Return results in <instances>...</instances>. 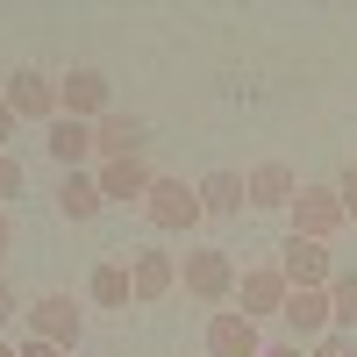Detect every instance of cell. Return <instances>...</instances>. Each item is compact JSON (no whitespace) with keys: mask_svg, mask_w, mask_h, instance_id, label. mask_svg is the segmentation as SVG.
I'll return each instance as SVG.
<instances>
[{"mask_svg":"<svg viewBox=\"0 0 357 357\" xmlns=\"http://www.w3.org/2000/svg\"><path fill=\"white\" fill-rule=\"evenodd\" d=\"M236 279H243V272H236L229 250H186V257H178V286H186L200 307H229L236 301Z\"/></svg>","mask_w":357,"mask_h":357,"instance_id":"1","label":"cell"},{"mask_svg":"<svg viewBox=\"0 0 357 357\" xmlns=\"http://www.w3.org/2000/svg\"><path fill=\"white\" fill-rule=\"evenodd\" d=\"M0 100L15 107V122H57L65 114V100H57V79L50 72H36V65H22V72H8V86H0Z\"/></svg>","mask_w":357,"mask_h":357,"instance_id":"2","label":"cell"},{"mask_svg":"<svg viewBox=\"0 0 357 357\" xmlns=\"http://www.w3.org/2000/svg\"><path fill=\"white\" fill-rule=\"evenodd\" d=\"M143 222L165 229V236H186V229L207 222V215H200V193L186 186V178H165V172H158V186L143 193Z\"/></svg>","mask_w":357,"mask_h":357,"instance_id":"3","label":"cell"},{"mask_svg":"<svg viewBox=\"0 0 357 357\" xmlns=\"http://www.w3.org/2000/svg\"><path fill=\"white\" fill-rule=\"evenodd\" d=\"M286 222H293V236H307V243H336V229H343L350 215H343L336 186H301L293 207H286Z\"/></svg>","mask_w":357,"mask_h":357,"instance_id":"4","label":"cell"},{"mask_svg":"<svg viewBox=\"0 0 357 357\" xmlns=\"http://www.w3.org/2000/svg\"><path fill=\"white\" fill-rule=\"evenodd\" d=\"M29 336H43V343H57V350H79L86 314L72 307V293H43V301H29Z\"/></svg>","mask_w":357,"mask_h":357,"instance_id":"5","label":"cell"},{"mask_svg":"<svg viewBox=\"0 0 357 357\" xmlns=\"http://www.w3.org/2000/svg\"><path fill=\"white\" fill-rule=\"evenodd\" d=\"M57 100H65L72 122H100V114L114 107V86H107V72H93V65H72L65 79H57Z\"/></svg>","mask_w":357,"mask_h":357,"instance_id":"6","label":"cell"},{"mask_svg":"<svg viewBox=\"0 0 357 357\" xmlns=\"http://www.w3.org/2000/svg\"><path fill=\"white\" fill-rule=\"evenodd\" d=\"M129 286H136V307L172 301V293H178V257H172V250H158V243H143V250L129 257Z\"/></svg>","mask_w":357,"mask_h":357,"instance_id":"7","label":"cell"},{"mask_svg":"<svg viewBox=\"0 0 357 357\" xmlns=\"http://www.w3.org/2000/svg\"><path fill=\"white\" fill-rule=\"evenodd\" d=\"M279 272H286L293 293H307V286H329V279H336V257H329V243L286 236V243H279Z\"/></svg>","mask_w":357,"mask_h":357,"instance_id":"8","label":"cell"},{"mask_svg":"<svg viewBox=\"0 0 357 357\" xmlns=\"http://www.w3.org/2000/svg\"><path fill=\"white\" fill-rule=\"evenodd\" d=\"M143 143H151V122H143V114L107 107L100 122H93V151H100V165H114V158H143Z\"/></svg>","mask_w":357,"mask_h":357,"instance_id":"9","label":"cell"},{"mask_svg":"<svg viewBox=\"0 0 357 357\" xmlns=\"http://www.w3.org/2000/svg\"><path fill=\"white\" fill-rule=\"evenodd\" d=\"M264 336H257V321L243 307H215L207 314V357H257Z\"/></svg>","mask_w":357,"mask_h":357,"instance_id":"10","label":"cell"},{"mask_svg":"<svg viewBox=\"0 0 357 357\" xmlns=\"http://www.w3.org/2000/svg\"><path fill=\"white\" fill-rule=\"evenodd\" d=\"M43 151L65 165V172H93L100 151H93V122H72V114H57V122L43 129Z\"/></svg>","mask_w":357,"mask_h":357,"instance_id":"11","label":"cell"},{"mask_svg":"<svg viewBox=\"0 0 357 357\" xmlns=\"http://www.w3.org/2000/svg\"><path fill=\"white\" fill-rule=\"evenodd\" d=\"M279 321H286V336L293 343H314V336H329V286H307V293H286V307H279Z\"/></svg>","mask_w":357,"mask_h":357,"instance_id":"12","label":"cell"},{"mask_svg":"<svg viewBox=\"0 0 357 357\" xmlns=\"http://www.w3.org/2000/svg\"><path fill=\"white\" fill-rule=\"evenodd\" d=\"M286 272H279V264H257V272H243V279H236V307H243L250 321H264V314H279L286 307Z\"/></svg>","mask_w":357,"mask_h":357,"instance_id":"13","label":"cell"},{"mask_svg":"<svg viewBox=\"0 0 357 357\" xmlns=\"http://www.w3.org/2000/svg\"><path fill=\"white\" fill-rule=\"evenodd\" d=\"M243 193H250V207H293V193H301V178H293V165L286 158H264V165H250L243 172Z\"/></svg>","mask_w":357,"mask_h":357,"instance_id":"14","label":"cell"},{"mask_svg":"<svg viewBox=\"0 0 357 357\" xmlns=\"http://www.w3.org/2000/svg\"><path fill=\"white\" fill-rule=\"evenodd\" d=\"M93 178H100V200H136L143 207V193L158 186V172H151V158H114V165H93Z\"/></svg>","mask_w":357,"mask_h":357,"instance_id":"15","label":"cell"},{"mask_svg":"<svg viewBox=\"0 0 357 357\" xmlns=\"http://www.w3.org/2000/svg\"><path fill=\"white\" fill-rule=\"evenodd\" d=\"M193 193H200V215H215V222H229V215H243V207H250L243 172H207Z\"/></svg>","mask_w":357,"mask_h":357,"instance_id":"16","label":"cell"},{"mask_svg":"<svg viewBox=\"0 0 357 357\" xmlns=\"http://www.w3.org/2000/svg\"><path fill=\"white\" fill-rule=\"evenodd\" d=\"M100 178L93 172H65V178H57V215H65V222H93L100 215Z\"/></svg>","mask_w":357,"mask_h":357,"instance_id":"17","label":"cell"},{"mask_svg":"<svg viewBox=\"0 0 357 357\" xmlns=\"http://www.w3.org/2000/svg\"><path fill=\"white\" fill-rule=\"evenodd\" d=\"M86 293H93V307H136L129 264H93V279H86Z\"/></svg>","mask_w":357,"mask_h":357,"instance_id":"18","label":"cell"},{"mask_svg":"<svg viewBox=\"0 0 357 357\" xmlns=\"http://www.w3.org/2000/svg\"><path fill=\"white\" fill-rule=\"evenodd\" d=\"M329 329L357 336V272H336L329 279Z\"/></svg>","mask_w":357,"mask_h":357,"instance_id":"19","label":"cell"},{"mask_svg":"<svg viewBox=\"0 0 357 357\" xmlns=\"http://www.w3.org/2000/svg\"><path fill=\"white\" fill-rule=\"evenodd\" d=\"M307 357H357V336L329 329V336H314V343H307Z\"/></svg>","mask_w":357,"mask_h":357,"instance_id":"20","label":"cell"},{"mask_svg":"<svg viewBox=\"0 0 357 357\" xmlns=\"http://www.w3.org/2000/svg\"><path fill=\"white\" fill-rule=\"evenodd\" d=\"M336 200H343V215L357 222V158H350V165L336 172Z\"/></svg>","mask_w":357,"mask_h":357,"instance_id":"21","label":"cell"},{"mask_svg":"<svg viewBox=\"0 0 357 357\" xmlns=\"http://www.w3.org/2000/svg\"><path fill=\"white\" fill-rule=\"evenodd\" d=\"M15 193H22V158L8 151V158H0V207H8Z\"/></svg>","mask_w":357,"mask_h":357,"instance_id":"22","label":"cell"},{"mask_svg":"<svg viewBox=\"0 0 357 357\" xmlns=\"http://www.w3.org/2000/svg\"><path fill=\"white\" fill-rule=\"evenodd\" d=\"M15 357H72V350H57V343H43V336H22Z\"/></svg>","mask_w":357,"mask_h":357,"instance_id":"23","label":"cell"},{"mask_svg":"<svg viewBox=\"0 0 357 357\" xmlns=\"http://www.w3.org/2000/svg\"><path fill=\"white\" fill-rule=\"evenodd\" d=\"M8 257H15V222H8V207H0V272H8Z\"/></svg>","mask_w":357,"mask_h":357,"instance_id":"24","label":"cell"},{"mask_svg":"<svg viewBox=\"0 0 357 357\" xmlns=\"http://www.w3.org/2000/svg\"><path fill=\"white\" fill-rule=\"evenodd\" d=\"M8 151H15V107L0 100V158H8Z\"/></svg>","mask_w":357,"mask_h":357,"instance_id":"25","label":"cell"},{"mask_svg":"<svg viewBox=\"0 0 357 357\" xmlns=\"http://www.w3.org/2000/svg\"><path fill=\"white\" fill-rule=\"evenodd\" d=\"M15 321V286H8V272H0V329Z\"/></svg>","mask_w":357,"mask_h":357,"instance_id":"26","label":"cell"},{"mask_svg":"<svg viewBox=\"0 0 357 357\" xmlns=\"http://www.w3.org/2000/svg\"><path fill=\"white\" fill-rule=\"evenodd\" d=\"M257 357H307V350H301V343H264Z\"/></svg>","mask_w":357,"mask_h":357,"instance_id":"27","label":"cell"},{"mask_svg":"<svg viewBox=\"0 0 357 357\" xmlns=\"http://www.w3.org/2000/svg\"><path fill=\"white\" fill-rule=\"evenodd\" d=\"M0 357H15V343H8V336H0Z\"/></svg>","mask_w":357,"mask_h":357,"instance_id":"28","label":"cell"}]
</instances>
